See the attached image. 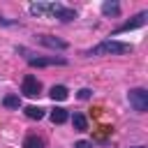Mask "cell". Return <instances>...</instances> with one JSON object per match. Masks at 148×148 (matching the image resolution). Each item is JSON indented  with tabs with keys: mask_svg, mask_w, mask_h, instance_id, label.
<instances>
[{
	"mask_svg": "<svg viewBox=\"0 0 148 148\" xmlns=\"http://www.w3.org/2000/svg\"><path fill=\"white\" fill-rule=\"evenodd\" d=\"M130 51H132V44L116 42V39H104V42H99L97 46L86 49L83 56H86V58H92V56H123V53H130Z\"/></svg>",
	"mask_w": 148,
	"mask_h": 148,
	"instance_id": "6da1fadb",
	"label": "cell"
},
{
	"mask_svg": "<svg viewBox=\"0 0 148 148\" xmlns=\"http://www.w3.org/2000/svg\"><path fill=\"white\" fill-rule=\"evenodd\" d=\"M127 99H130V106L136 113H146L148 111V90L146 88H132L127 92Z\"/></svg>",
	"mask_w": 148,
	"mask_h": 148,
	"instance_id": "7a4b0ae2",
	"label": "cell"
},
{
	"mask_svg": "<svg viewBox=\"0 0 148 148\" xmlns=\"http://www.w3.org/2000/svg\"><path fill=\"white\" fill-rule=\"evenodd\" d=\"M21 92H23L25 97H37V95L42 92V83L37 81V76H32V74L23 76V83H21Z\"/></svg>",
	"mask_w": 148,
	"mask_h": 148,
	"instance_id": "3957f363",
	"label": "cell"
},
{
	"mask_svg": "<svg viewBox=\"0 0 148 148\" xmlns=\"http://www.w3.org/2000/svg\"><path fill=\"white\" fill-rule=\"evenodd\" d=\"M146 21H148V12H139L132 21H125L123 25H118V28L113 30V35H118V32H127V30H134V28H141V25H146Z\"/></svg>",
	"mask_w": 148,
	"mask_h": 148,
	"instance_id": "277c9868",
	"label": "cell"
},
{
	"mask_svg": "<svg viewBox=\"0 0 148 148\" xmlns=\"http://www.w3.org/2000/svg\"><path fill=\"white\" fill-rule=\"evenodd\" d=\"M30 67H49V65H67L65 58H56V56H49V58H25Z\"/></svg>",
	"mask_w": 148,
	"mask_h": 148,
	"instance_id": "5b68a950",
	"label": "cell"
},
{
	"mask_svg": "<svg viewBox=\"0 0 148 148\" xmlns=\"http://www.w3.org/2000/svg\"><path fill=\"white\" fill-rule=\"evenodd\" d=\"M53 16H56L58 21H62V23H69V21H74V18H76V12H74L72 7H65V5H60V2H58V7H56V12H53Z\"/></svg>",
	"mask_w": 148,
	"mask_h": 148,
	"instance_id": "8992f818",
	"label": "cell"
},
{
	"mask_svg": "<svg viewBox=\"0 0 148 148\" xmlns=\"http://www.w3.org/2000/svg\"><path fill=\"white\" fill-rule=\"evenodd\" d=\"M56 7H58V2H32L28 9H30V14H53L56 12Z\"/></svg>",
	"mask_w": 148,
	"mask_h": 148,
	"instance_id": "52a82bcc",
	"label": "cell"
},
{
	"mask_svg": "<svg viewBox=\"0 0 148 148\" xmlns=\"http://www.w3.org/2000/svg\"><path fill=\"white\" fill-rule=\"evenodd\" d=\"M39 44H44V46H49V49H58V51H65L69 44L67 42H62V39H58V37H51V35H42L39 37Z\"/></svg>",
	"mask_w": 148,
	"mask_h": 148,
	"instance_id": "ba28073f",
	"label": "cell"
},
{
	"mask_svg": "<svg viewBox=\"0 0 148 148\" xmlns=\"http://www.w3.org/2000/svg\"><path fill=\"white\" fill-rule=\"evenodd\" d=\"M67 95H69V90L65 86H51V90H49V97L53 102H62V99H67Z\"/></svg>",
	"mask_w": 148,
	"mask_h": 148,
	"instance_id": "9c48e42d",
	"label": "cell"
},
{
	"mask_svg": "<svg viewBox=\"0 0 148 148\" xmlns=\"http://www.w3.org/2000/svg\"><path fill=\"white\" fill-rule=\"evenodd\" d=\"M51 120H53V125H62V123H67V120H69V113H67V109H62V106H56V109L51 111Z\"/></svg>",
	"mask_w": 148,
	"mask_h": 148,
	"instance_id": "30bf717a",
	"label": "cell"
},
{
	"mask_svg": "<svg viewBox=\"0 0 148 148\" xmlns=\"http://www.w3.org/2000/svg\"><path fill=\"white\" fill-rule=\"evenodd\" d=\"M102 14L104 16H118L120 14V5L116 0H106V2H102Z\"/></svg>",
	"mask_w": 148,
	"mask_h": 148,
	"instance_id": "8fae6325",
	"label": "cell"
},
{
	"mask_svg": "<svg viewBox=\"0 0 148 148\" xmlns=\"http://www.w3.org/2000/svg\"><path fill=\"white\" fill-rule=\"evenodd\" d=\"M23 148H44V139L37 136V134H30V136H25Z\"/></svg>",
	"mask_w": 148,
	"mask_h": 148,
	"instance_id": "7c38bea8",
	"label": "cell"
},
{
	"mask_svg": "<svg viewBox=\"0 0 148 148\" xmlns=\"http://www.w3.org/2000/svg\"><path fill=\"white\" fill-rule=\"evenodd\" d=\"M72 125H74L79 132H86V130H88V120H86L83 113H74V116H72Z\"/></svg>",
	"mask_w": 148,
	"mask_h": 148,
	"instance_id": "4fadbf2b",
	"label": "cell"
},
{
	"mask_svg": "<svg viewBox=\"0 0 148 148\" xmlns=\"http://www.w3.org/2000/svg\"><path fill=\"white\" fill-rule=\"evenodd\" d=\"M25 116L32 120H42L44 118V109L42 106H25Z\"/></svg>",
	"mask_w": 148,
	"mask_h": 148,
	"instance_id": "5bb4252c",
	"label": "cell"
},
{
	"mask_svg": "<svg viewBox=\"0 0 148 148\" xmlns=\"http://www.w3.org/2000/svg\"><path fill=\"white\" fill-rule=\"evenodd\" d=\"M2 104H5L7 109H18V106H21V97H18V95H5Z\"/></svg>",
	"mask_w": 148,
	"mask_h": 148,
	"instance_id": "9a60e30c",
	"label": "cell"
},
{
	"mask_svg": "<svg viewBox=\"0 0 148 148\" xmlns=\"http://www.w3.org/2000/svg\"><path fill=\"white\" fill-rule=\"evenodd\" d=\"M90 97V88H81L79 90V99H88Z\"/></svg>",
	"mask_w": 148,
	"mask_h": 148,
	"instance_id": "2e32d148",
	"label": "cell"
},
{
	"mask_svg": "<svg viewBox=\"0 0 148 148\" xmlns=\"http://www.w3.org/2000/svg\"><path fill=\"white\" fill-rule=\"evenodd\" d=\"M74 148H92V143H90V141H76Z\"/></svg>",
	"mask_w": 148,
	"mask_h": 148,
	"instance_id": "e0dca14e",
	"label": "cell"
},
{
	"mask_svg": "<svg viewBox=\"0 0 148 148\" xmlns=\"http://www.w3.org/2000/svg\"><path fill=\"white\" fill-rule=\"evenodd\" d=\"M134 148H143V146H134Z\"/></svg>",
	"mask_w": 148,
	"mask_h": 148,
	"instance_id": "ac0fdd59",
	"label": "cell"
}]
</instances>
